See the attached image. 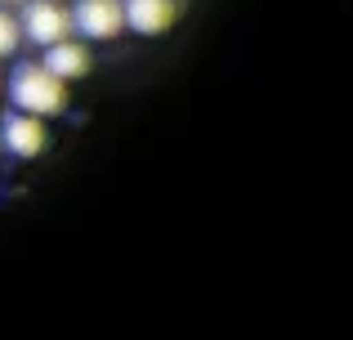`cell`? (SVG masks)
Masks as SVG:
<instances>
[{"mask_svg": "<svg viewBox=\"0 0 353 340\" xmlns=\"http://www.w3.org/2000/svg\"><path fill=\"white\" fill-rule=\"evenodd\" d=\"M9 103L36 117H59L68 108V81L54 77L45 63H23L9 77Z\"/></svg>", "mask_w": 353, "mask_h": 340, "instance_id": "1", "label": "cell"}, {"mask_svg": "<svg viewBox=\"0 0 353 340\" xmlns=\"http://www.w3.org/2000/svg\"><path fill=\"white\" fill-rule=\"evenodd\" d=\"M45 143H50V130H45V117L36 112H23V108H14V112H5V121H0V148L14 152V157H41Z\"/></svg>", "mask_w": 353, "mask_h": 340, "instance_id": "2", "label": "cell"}, {"mask_svg": "<svg viewBox=\"0 0 353 340\" xmlns=\"http://www.w3.org/2000/svg\"><path fill=\"white\" fill-rule=\"evenodd\" d=\"M72 27H77L85 41H117V36L125 32V5H121V0H77Z\"/></svg>", "mask_w": 353, "mask_h": 340, "instance_id": "3", "label": "cell"}, {"mask_svg": "<svg viewBox=\"0 0 353 340\" xmlns=\"http://www.w3.org/2000/svg\"><path fill=\"white\" fill-rule=\"evenodd\" d=\"M72 32V14L59 5V0H27V9H23V36L32 45H54V41H63V36Z\"/></svg>", "mask_w": 353, "mask_h": 340, "instance_id": "4", "label": "cell"}, {"mask_svg": "<svg viewBox=\"0 0 353 340\" xmlns=\"http://www.w3.org/2000/svg\"><path fill=\"white\" fill-rule=\"evenodd\" d=\"M121 5H125V27H134L139 36H161L179 18L174 0H121Z\"/></svg>", "mask_w": 353, "mask_h": 340, "instance_id": "5", "label": "cell"}, {"mask_svg": "<svg viewBox=\"0 0 353 340\" xmlns=\"http://www.w3.org/2000/svg\"><path fill=\"white\" fill-rule=\"evenodd\" d=\"M41 63L54 72V77L77 81V77H85V72H90V45H85V41H72V36H63V41L45 45V59H41Z\"/></svg>", "mask_w": 353, "mask_h": 340, "instance_id": "6", "label": "cell"}, {"mask_svg": "<svg viewBox=\"0 0 353 340\" xmlns=\"http://www.w3.org/2000/svg\"><path fill=\"white\" fill-rule=\"evenodd\" d=\"M18 45H23V23H18L5 5H0V59H9Z\"/></svg>", "mask_w": 353, "mask_h": 340, "instance_id": "7", "label": "cell"}, {"mask_svg": "<svg viewBox=\"0 0 353 340\" xmlns=\"http://www.w3.org/2000/svg\"><path fill=\"white\" fill-rule=\"evenodd\" d=\"M0 5H18V0H0Z\"/></svg>", "mask_w": 353, "mask_h": 340, "instance_id": "8", "label": "cell"}]
</instances>
